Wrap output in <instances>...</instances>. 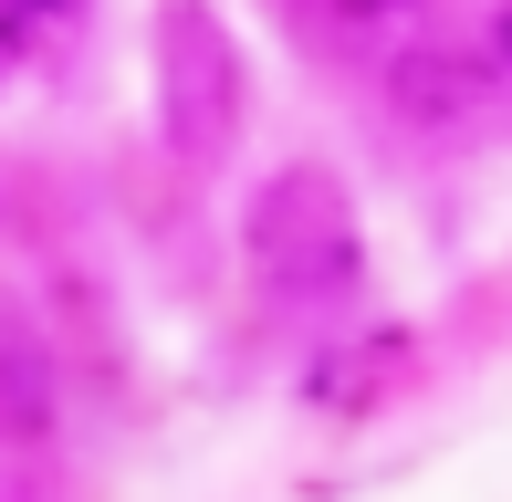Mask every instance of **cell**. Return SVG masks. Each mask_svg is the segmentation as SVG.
Instances as JSON below:
<instances>
[{
  "mask_svg": "<svg viewBox=\"0 0 512 502\" xmlns=\"http://www.w3.org/2000/svg\"><path fill=\"white\" fill-rule=\"evenodd\" d=\"M345 11H366V21H377V11H418V0H345Z\"/></svg>",
  "mask_w": 512,
  "mask_h": 502,
  "instance_id": "obj_5",
  "label": "cell"
},
{
  "mask_svg": "<svg viewBox=\"0 0 512 502\" xmlns=\"http://www.w3.org/2000/svg\"><path fill=\"white\" fill-rule=\"evenodd\" d=\"M241 251H251V283L272 304H335L356 293L366 272V231H356V189L335 168H272L241 210Z\"/></svg>",
  "mask_w": 512,
  "mask_h": 502,
  "instance_id": "obj_2",
  "label": "cell"
},
{
  "mask_svg": "<svg viewBox=\"0 0 512 502\" xmlns=\"http://www.w3.org/2000/svg\"><path fill=\"white\" fill-rule=\"evenodd\" d=\"M147 74H157V147H168L189 178L241 168V136H251V53H241V32L220 21V0H157Z\"/></svg>",
  "mask_w": 512,
  "mask_h": 502,
  "instance_id": "obj_1",
  "label": "cell"
},
{
  "mask_svg": "<svg viewBox=\"0 0 512 502\" xmlns=\"http://www.w3.org/2000/svg\"><path fill=\"white\" fill-rule=\"evenodd\" d=\"M492 42H502V63H512V21H502V32H492Z\"/></svg>",
  "mask_w": 512,
  "mask_h": 502,
  "instance_id": "obj_6",
  "label": "cell"
},
{
  "mask_svg": "<svg viewBox=\"0 0 512 502\" xmlns=\"http://www.w3.org/2000/svg\"><path fill=\"white\" fill-rule=\"evenodd\" d=\"M32 11H42V0H0V74H11V53H21V32H32Z\"/></svg>",
  "mask_w": 512,
  "mask_h": 502,
  "instance_id": "obj_4",
  "label": "cell"
},
{
  "mask_svg": "<svg viewBox=\"0 0 512 502\" xmlns=\"http://www.w3.org/2000/svg\"><path fill=\"white\" fill-rule=\"evenodd\" d=\"M387 377H408V335H398V325H366L345 367H335V356L314 367V398H324V408H366Z\"/></svg>",
  "mask_w": 512,
  "mask_h": 502,
  "instance_id": "obj_3",
  "label": "cell"
}]
</instances>
